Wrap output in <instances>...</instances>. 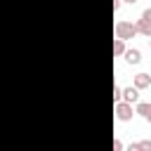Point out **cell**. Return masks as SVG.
<instances>
[{"instance_id":"cell-1","label":"cell","mask_w":151,"mask_h":151,"mask_svg":"<svg viewBox=\"0 0 151 151\" xmlns=\"http://www.w3.org/2000/svg\"><path fill=\"white\" fill-rule=\"evenodd\" d=\"M137 28L132 26V24H125V21H120L118 26H116V33H118V38L120 40H125V38H132V33H134Z\"/></svg>"},{"instance_id":"cell-2","label":"cell","mask_w":151,"mask_h":151,"mask_svg":"<svg viewBox=\"0 0 151 151\" xmlns=\"http://www.w3.org/2000/svg\"><path fill=\"white\" fill-rule=\"evenodd\" d=\"M139 31H144L146 35H151V9H146L142 14V21H139Z\"/></svg>"},{"instance_id":"cell-3","label":"cell","mask_w":151,"mask_h":151,"mask_svg":"<svg viewBox=\"0 0 151 151\" xmlns=\"http://www.w3.org/2000/svg\"><path fill=\"white\" fill-rule=\"evenodd\" d=\"M118 118L120 120H127L130 118V106L127 104H118Z\"/></svg>"},{"instance_id":"cell-4","label":"cell","mask_w":151,"mask_h":151,"mask_svg":"<svg viewBox=\"0 0 151 151\" xmlns=\"http://www.w3.org/2000/svg\"><path fill=\"white\" fill-rule=\"evenodd\" d=\"M137 111H139V113L151 123V104H139V106H137Z\"/></svg>"},{"instance_id":"cell-5","label":"cell","mask_w":151,"mask_h":151,"mask_svg":"<svg viewBox=\"0 0 151 151\" xmlns=\"http://www.w3.org/2000/svg\"><path fill=\"white\" fill-rule=\"evenodd\" d=\"M134 83H137V87H146V85H149V76H146V73H139Z\"/></svg>"},{"instance_id":"cell-6","label":"cell","mask_w":151,"mask_h":151,"mask_svg":"<svg viewBox=\"0 0 151 151\" xmlns=\"http://www.w3.org/2000/svg\"><path fill=\"white\" fill-rule=\"evenodd\" d=\"M137 97H139V94H137L134 87H127V90H125V99H127V101H137Z\"/></svg>"},{"instance_id":"cell-7","label":"cell","mask_w":151,"mask_h":151,"mask_svg":"<svg viewBox=\"0 0 151 151\" xmlns=\"http://www.w3.org/2000/svg\"><path fill=\"white\" fill-rule=\"evenodd\" d=\"M125 59H127V61H130V64H137V61H139V52H137V50H130V52H127V57H125Z\"/></svg>"},{"instance_id":"cell-8","label":"cell","mask_w":151,"mask_h":151,"mask_svg":"<svg viewBox=\"0 0 151 151\" xmlns=\"http://www.w3.org/2000/svg\"><path fill=\"white\" fill-rule=\"evenodd\" d=\"M113 52H116V54H120V52H123V40H118V42L113 45Z\"/></svg>"},{"instance_id":"cell-9","label":"cell","mask_w":151,"mask_h":151,"mask_svg":"<svg viewBox=\"0 0 151 151\" xmlns=\"http://www.w3.org/2000/svg\"><path fill=\"white\" fill-rule=\"evenodd\" d=\"M125 2H137V0H125Z\"/></svg>"}]
</instances>
